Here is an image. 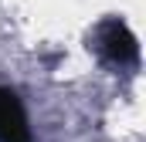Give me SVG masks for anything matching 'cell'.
I'll return each instance as SVG.
<instances>
[{
  "label": "cell",
  "instance_id": "1",
  "mask_svg": "<svg viewBox=\"0 0 146 142\" xmlns=\"http://www.w3.org/2000/svg\"><path fill=\"white\" fill-rule=\"evenodd\" d=\"M92 47L95 54L109 64V68H119V71H129L139 64V44H136V34L129 31L126 20L119 17H109L95 27L92 34Z\"/></svg>",
  "mask_w": 146,
  "mask_h": 142
},
{
  "label": "cell",
  "instance_id": "2",
  "mask_svg": "<svg viewBox=\"0 0 146 142\" xmlns=\"http://www.w3.org/2000/svg\"><path fill=\"white\" fill-rule=\"evenodd\" d=\"M0 142H34L27 108L21 95L7 85H0Z\"/></svg>",
  "mask_w": 146,
  "mask_h": 142
}]
</instances>
